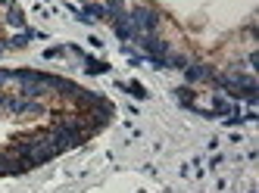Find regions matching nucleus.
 <instances>
[{"label": "nucleus", "mask_w": 259, "mask_h": 193, "mask_svg": "<svg viewBox=\"0 0 259 193\" xmlns=\"http://www.w3.org/2000/svg\"><path fill=\"white\" fill-rule=\"evenodd\" d=\"M125 87H128V90H132V93H138V96H141V100H144V96H147V90H144V87H141L138 81H132V84H125Z\"/></svg>", "instance_id": "obj_7"}, {"label": "nucleus", "mask_w": 259, "mask_h": 193, "mask_svg": "<svg viewBox=\"0 0 259 193\" xmlns=\"http://www.w3.org/2000/svg\"><path fill=\"white\" fill-rule=\"evenodd\" d=\"M4 50H7V44H0V53H4Z\"/></svg>", "instance_id": "obj_9"}, {"label": "nucleus", "mask_w": 259, "mask_h": 193, "mask_svg": "<svg viewBox=\"0 0 259 193\" xmlns=\"http://www.w3.org/2000/svg\"><path fill=\"white\" fill-rule=\"evenodd\" d=\"M103 10H106V16L113 19V22H119V19H125V16H128L125 0H106V4H103Z\"/></svg>", "instance_id": "obj_2"}, {"label": "nucleus", "mask_w": 259, "mask_h": 193, "mask_svg": "<svg viewBox=\"0 0 259 193\" xmlns=\"http://www.w3.org/2000/svg\"><path fill=\"white\" fill-rule=\"evenodd\" d=\"M184 75H188V81H212V69L209 66H188Z\"/></svg>", "instance_id": "obj_3"}, {"label": "nucleus", "mask_w": 259, "mask_h": 193, "mask_svg": "<svg viewBox=\"0 0 259 193\" xmlns=\"http://www.w3.org/2000/svg\"><path fill=\"white\" fill-rule=\"evenodd\" d=\"M165 66H172V69H188L191 60H188L184 53H172V50H169V56H165Z\"/></svg>", "instance_id": "obj_4"}, {"label": "nucleus", "mask_w": 259, "mask_h": 193, "mask_svg": "<svg viewBox=\"0 0 259 193\" xmlns=\"http://www.w3.org/2000/svg\"><path fill=\"white\" fill-rule=\"evenodd\" d=\"M10 81V72H4V69H0V84H7Z\"/></svg>", "instance_id": "obj_8"}, {"label": "nucleus", "mask_w": 259, "mask_h": 193, "mask_svg": "<svg viewBox=\"0 0 259 193\" xmlns=\"http://www.w3.org/2000/svg\"><path fill=\"white\" fill-rule=\"evenodd\" d=\"M128 22H132L141 34H153L159 28V13L150 10V7H144V4H138V7L128 10Z\"/></svg>", "instance_id": "obj_1"}, {"label": "nucleus", "mask_w": 259, "mask_h": 193, "mask_svg": "<svg viewBox=\"0 0 259 193\" xmlns=\"http://www.w3.org/2000/svg\"><path fill=\"white\" fill-rule=\"evenodd\" d=\"M7 19H10V25H16V28H22V25H25V19H22V13H19V10H10V16H7Z\"/></svg>", "instance_id": "obj_6"}, {"label": "nucleus", "mask_w": 259, "mask_h": 193, "mask_svg": "<svg viewBox=\"0 0 259 193\" xmlns=\"http://www.w3.org/2000/svg\"><path fill=\"white\" fill-rule=\"evenodd\" d=\"M16 171H22L19 162H10V159H0V175H16Z\"/></svg>", "instance_id": "obj_5"}]
</instances>
